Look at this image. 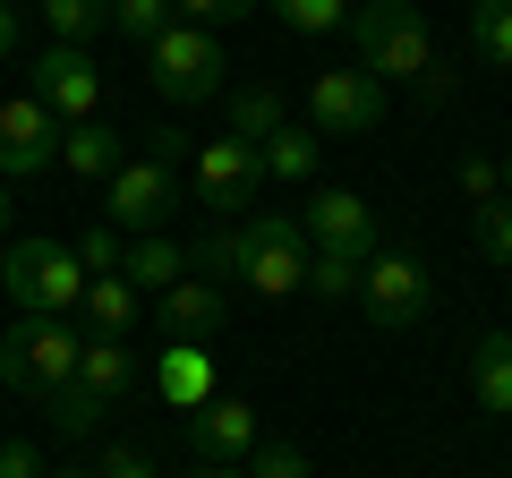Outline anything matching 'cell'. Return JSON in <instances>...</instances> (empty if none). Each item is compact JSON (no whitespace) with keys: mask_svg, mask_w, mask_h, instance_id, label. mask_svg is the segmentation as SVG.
I'll return each instance as SVG.
<instances>
[{"mask_svg":"<svg viewBox=\"0 0 512 478\" xmlns=\"http://www.w3.org/2000/svg\"><path fill=\"white\" fill-rule=\"evenodd\" d=\"M470 393H478V410L512 419V333H478V350H470Z\"/></svg>","mask_w":512,"mask_h":478,"instance_id":"obj_20","label":"cell"},{"mask_svg":"<svg viewBox=\"0 0 512 478\" xmlns=\"http://www.w3.org/2000/svg\"><path fill=\"white\" fill-rule=\"evenodd\" d=\"M239 282L256 299H291L308 282V231L291 214H248L239 222Z\"/></svg>","mask_w":512,"mask_h":478,"instance_id":"obj_5","label":"cell"},{"mask_svg":"<svg viewBox=\"0 0 512 478\" xmlns=\"http://www.w3.org/2000/svg\"><path fill=\"white\" fill-rule=\"evenodd\" d=\"M60 163H69L77 180H111V171L128 163V137L103 129V120H77V129H60Z\"/></svg>","mask_w":512,"mask_h":478,"instance_id":"obj_19","label":"cell"},{"mask_svg":"<svg viewBox=\"0 0 512 478\" xmlns=\"http://www.w3.org/2000/svg\"><path fill=\"white\" fill-rule=\"evenodd\" d=\"M188 265H197V274H239V222H214V231L188 248Z\"/></svg>","mask_w":512,"mask_h":478,"instance_id":"obj_29","label":"cell"},{"mask_svg":"<svg viewBox=\"0 0 512 478\" xmlns=\"http://www.w3.org/2000/svg\"><path fill=\"white\" fill-rule=\"evenodd\" d=\"M316 154H325V137H316V129H291V120H282V129L256 146V163H265V180H308Z\"/></svg>","mask_w":512,"mask_h":478,"instance_id":"obj_22","label":"cell"},{"mask_svg":"<svg viewBox=\"0 0 512 478\" xmlns=\"http://www.w3.org/2000/svg\"><path fill=\"white\" fill-rule=\"evenodd\" d=\"M103 214H111L120 239L163 231V214H171V163H163V154H128V163L103 180Z\"/></svg>","mask_w":512,"mask_h":478,"instance_id":"obj_9","label":"cell"},{"mask_svg":"<svg viewBox=\"0 0 512 478\" xmlns=\"http://www.w3.org/2000/svg\"><path fill=\"white\" fill-rule=\"evenodd\" d=\"M111 26L137 35V43H154V35L171 26V0H111Z\"/></svg>","mask_w":512,"mask_h":478,"instance_id":"obj_30","label":"cell"},{"mask_svg":"<svg viewBox=\"0 0 512 478\" xmlns=\"http://www.w3.org/2000/svg\"><path fill=\"white\" fill-rule=\"evenodd\" d=\"M43 26H52V43H86L94 26H111V0H35Z\"/></svg>","mask_w":512,"mask_h":478,"instance_id":"obj_24","label":"cell"},{"mask_svg":"<svg viewBox=\"0 0 512 478\" xmlns=\"http://www.w3.org/2000/svg\"><path fill=\"white\" fill-rule=\"evenodd\" d=\"M461 188H470V205H495L504 197V171H495L487 154H470V163H461Z\"/></svg>","mask_w":512,"mask_h":478,"instance_id":"obj_33","label":"cell"},{"mask_svg":"<svg viewBox=\"0 0 512 478\" xmlns=\"http://www.w3.org/2000/svg\"><path fill=\"white\" fill-rule=\"evenodd\" d=\"M18 52V0H0V60Z\"/></svg>","mask_w":512,"mask_h":478,"instance_id":"obj_36","label":"cell"},{"mask_svg":"<svg viewBox=\"0 0 512 478\" xmlns=\"http://www.w3.org/2000/svg\"><path fill=\"white\" fill-rule=\"evenodd\" d=\"M77 350H86V333L69 316H18V325L0 333V385L18 393V402H52L77 376Z\"/></svg>","mask_w":512,"mask_h":478,"instance_id":"obj_2","label":"cell"},{"mask_svg":"<svg viewBox=\"0 0 512 478\" xmlns=\"http://www.w3.org/2000/svg\"><path fill=\"white\" fill-rule=\"evenodd\" d=\"M282 120H291V111H282V94H274V86H239L231 103H222V137H248V146H265Z\"/></svg>","mask_w":512,"mask_h":478,"instance_id":"obj_21","label":"cell"},{"mask_svg":"<svg viewBox=\"0 0 512 478\" xmlns=\"http://www.w3.org/2000/svg\"><path fill=\"white\" fill-rule=\"evenodd\" d=\"M86 402H103V410H120L128 393H137V350L128 342H103V333H86V350H77V376H69Z\"/></svg>","mask_w":512,"mask_h":478,"instance_id":"obj_15","label":"cell"},{"mask_svg":"<svg viewBox=\"0 0 512 478\" xmlns=\"http://www.w3.org/2000/svg\"><path fill=\"white\" fill-rule=\"evenodd\" d=\"M180 274H188V248H171L163 231H137V239H128V257H120V282H128L137 299H146V291H171Z\"/></svg>","mask_w":512,"mask_h":478,"instance_id":"obj_18","label":"cell"},{"mask_svg":"<svg viewBox=\"0 0 512 478\" xmlns=\"http://www.w3.org/2000/svg\"><path fill=\"white\" fill-rule=\"evenodd\" d=\"M384 120V86L350 60V69H316V86H308V129L316 137H367Z\"/></svg>","mask_w":512,"mask_h":478,"instance_id":"obj_8","label":"cell"},{"mask_svg":"<svg viewBox=\"0 0 512 478\" xmlns=\"http://www.w3.org/2000/svg\"><path fill=\"white\" fill-rule=\"evenodd\" d=\"M197 478H248V470H231V461H205V470Z\"/></svg>","mask_w":512,"mask_h":478,"instance_id":"obj_37","label":"cell"},{"mask_svg":"<svg viewBox=\"0 0 512 478\" xmlns=\"http://www.w3.org/2000/svg\"><path fill=\"white\" fill-rule=\"evenodd\" d=\"M154 393H163L171 410L214 402V350H205V342H163V359H154Z\"/></svg>","mask_w":512,"mask_h":478,"instance_id":"obj_16","label":"cell"},{"mask_svg":"<svg viewBox=\"0 0 512 478\" xmlns=\"http://www.w3.org/2000/svg\"><path fill=\"white\" fill-rule=\"evenodd\" d=\"M43 478H94V470H43Z\"/></svg>","mask_w":512,"mask_h":478,"instance_id":"obj_40","label":"cell"},{"mask_svg":"<svg viewBox=\"0 0 512 478\" xmlns=\"http://www.w3.org/2000/svg\"><path fill=\"white\" fill-rule=\"evenodd\" d=\"M69 257H77V265H86V282H94V274H120V257H128V239H120V231H111V222H94V231H86V239H77Z\"/></svg>","mask_w":512,"mask_h":478,"instance_id":"obj_28","label":"cell"},{"mask_svg":"<svg viewBox=\"0 0 512 478\" xmlns=\"http://www.w3.org/2000/svg\"><path fill=\"white\" fill-rule=\"evenodd\" d=\"M495 171H504V197H512V154H504V163H495Z\"/></svg>","mask_w":512,"mask_h":478,"instance_id":"obj_39","label":"cell"},{"mask_svg":"<svg viewBox=\"0 0 512 478\" xmlns=\"http://www.w3.org/2000/svg\"><path fill=\"white\" fill-rule=\"evenodd\" d=\"M248 478H308V453H291V444H256Z\"/></svg>","mask_w":512,"mask_h":478,"instance_id":"obj_32","label":"cell"},{"mask_svg":"<svg viewBox=\"0 0 512 478\" xmlns=\"http://www.w3.org/2000/svg\"><path fill=\"white\" fill-rule=\"evenodd\" d=\"M282 26H299V35H333V26L350 18V0H265Z\"/></svg>","mask_w":512,"mask_h":478,"instance_id":"obj_27","label":"cell"},{"mask_svg":"<svg viewBox=\"0 0 512 478\" xmlns=\"http://www.w3.org/2000/svg\"><path fill=\"white\" fill-rule=\"evenodd\" d=\"M60 163V120L18 94V103H0V180H35V171Z\"/></svg>","mask_w":512,"mask_h":478,"instance_id":"obj_10","label":"cell"},{"mask_svg":"<svg viewBox=\"0 0 512 478\" xmlns=\"http://www.w3.org/2000/svg\"><path fill=\"white\" fill-rule=\"evenodd\" d=\"M359 308H367V325L410 333V325H427V308H436V282H427L419 257H393V248H376V257L359 265Z\"/></svg>","mask_w":512,"mask_h":478,"instance_id":"obj_6","label":"cell"},{"mask_svg":"<svg viewBox=\"0 0 512 478\" xmlns=\"http://www.w3.org/2000/svg\"><path fill=\"white\" fill-rule=\"evenodd\" d=\"M299 231H308V248L376 257V214H367V197H350V188H316L308 214H299Z\"/></svg>","mask_w":512,"mask_h":478,"instance_id":"obj_12","label":"cell"},{"mask_svg":"<svg viewBox=\"0 0 512 478\" xmlns=\"http://www.w3.org/2000/svg\"><path fill=\"white\" fill-rule=\"evenodd\" d=\"M94 478H154V461L120 444V453H103V461H94Z\"/></svg>","mask_w":512,"mask_h":478,"instance_id":"obj_35","label":"cell"},{"mask_svg":"<svg viewBox=\"0 0 512 478\" xmlns=\"http://www.w3.org/2000/svg\"><path fill=\"white\" fill-rule=\"evenodd\" d=\"M0 478H43V453L26 436H9V444H0Z\"/></svg>","mask_w":512,"mask_h":478,"instance_id":"obj_34","label":"cell"},{"mask_svg":"<svg viewBox=\"0 0 512 478\" xmlns=\"http://www.w3.org/2000/svg\"><path fill=\"white\" fill-rule=\"evenodd\" d=\"M0 231H9V180H0Z\"/></svg>","mask_w":512,"mask_h":478,"instance_id":"obj_38","label":"cell"},{"mask_svg":"<svg viewBox=\"0 0 512 478\" xmlns=\"http://www.w3.org/2000/svg\"><path fill=\"white\" fill-rule=\"evenodd\" d=\"M256 188H265V163H256L248 137H205L197 146V197L214 205V222L231 205H256Z\"/></svg>","mask_w":512,"mask_h":478,"instance_id":"obj_11","label":"cell"},{"mask_svg":"<svg viewBox=\"0 0 512 478\" xmlns=\"http://www.w3.org/2000/svg\"><path fill=\"white\" fill-rule=\"evenodd\" d=\"M248 9H265V0H171L180 26H231V18H248Z\"/></svg>","mask_w":512,"mask_h":478,"instance_id":"obj_31","label":"cell"},{"mask_svg":"<svg viewBox=\"0 0 512 478\" xmlns=\"http://www.w3.org/2000/svg\"><path fill=\"white\" fill-rule=\"evenodd\" d=\"M222 35L214 26H180L171 18L163 35L146 43V77H154V94H171V103H214L222 94Z\"/></svg>","mask_w":512,"mask_h":478,"instance_id":"obj_4","label":"cell"},{"mask_svg":"<svg viewBox=\"0 0 512 478\" xmlns=\"http://www.w3.org/2000/svg\"><path fill=\"white\" fill-rule=\"evenodd\" d=\"M359 265H367V257H342V248H308V282H299V291H316V299H350V291H359Z\"/></svg>","mask_w":512,"mask_h":478,"instance_id":"obj_25","label":"cell"},{"mask_svg":"<svg viewBox=\"0 0 512 478\" xmlns=\"http://www.w3.org/2000/svg\"><path fill=\"white\" fill-rule=\"evenodd\" d=\"M188 453H197V461H248L256 453V410L231 402V393L197 402V410H188Z\"/></svg>","mask_w":512,"mask_h":478,"instance_id":"obj_13","label":"cell"},{"mask_svg":"<svg viewBox=\"0 0 512 478\" xmlns=\"http://www.w3.org/2000/svg\"><path fill=\"white\" fill-rule=\"evenodd\" d=\"M0 291L18 299V316H69L86 299V265L60 239H18V248H0Z\"/></svg>","mask_w":512,"mask_h":478,"instance_id":"obj_3","label":"cell"},{"mask_svg":"<svg viewBox=\"0 0 512 478\" xmlns=\"http://www.w3.org/2000/svg\"><path fill=\"white\" fill-rule=\"evenodd\" d=\"M26 94L52 111L60 129H77V120H94V103H103V69L86 60V43H43V52L26 60Z\"/></svg>","mask_w":512,"mask_h":478,"instance_id":"obj_7","label":"cell"},{"mask_svg":"<svg viewBox=\"0 0 512 478\" xmlns=\"http://www.w3.org/2000/svg\"><path fill=\"white\" fill-rule=\"evenodd\" d=\"M470 43H478V60L512 69V0H470Z\"/></svg>","mask_w":512,"mask_h":478,"instance_id":"obj_23","label":"cell"},{"mask_svg":"<svg viewBox=\"0 0 512 478\" xmlns=\"http://www.w3.org/2000/svg\"><path fill=\"white\" fill-rule=\"evenodd\" d=\"M342 26L359 35V69L376 77V86H419L427 103L453 94V69H444L436 35H427V18L410 9V0H359Z\"/></svg>","mask_w":512,"mask_h":478,"instance_id":"obj_1","label":"cell"},{"mask_svg":"<svg viewBox=\"0 0 512 478\" xmlns=\"http://www.w3.org/2000/svg\"><path fill=\"white\" fill-rule=\"evenodd\" d=\"M77 308H86V333H103V342H128V333L146 325V299L128 291L120 274H94V282H86V299H77Z\"/></svg>","mask_w":512,"mask_h":478,"instance_id":"obj_17","label":"cell"},{"mask_svg":"<svg viewBox=\"0 0 512 478\" xmlns=\"http://www.w3.org/2000/svg\"><path fill=\"white\" fill-rule=\"evenodd\" d=\"M470 239H478V257H495V265H512V197H495V205H478V214H470Z\"/></svg>","mask_w":512,"mask_h":478,"instance_id":"obj_26","label":"cell"},{"mask_svg":"<svg viewBox=\"0 0 512 478\" xmlns=\"http://www.w3.org/2000/svg\"><path fill=\"white\" fill-rule=\"evenodd\" d=\"M222 333V291L197 274H180L171 291H154V342H205Z\"/></svg>","mask_w":512,"mask_h":478,"instance_id":"obj_14","label":"cell"}]
</instances>
